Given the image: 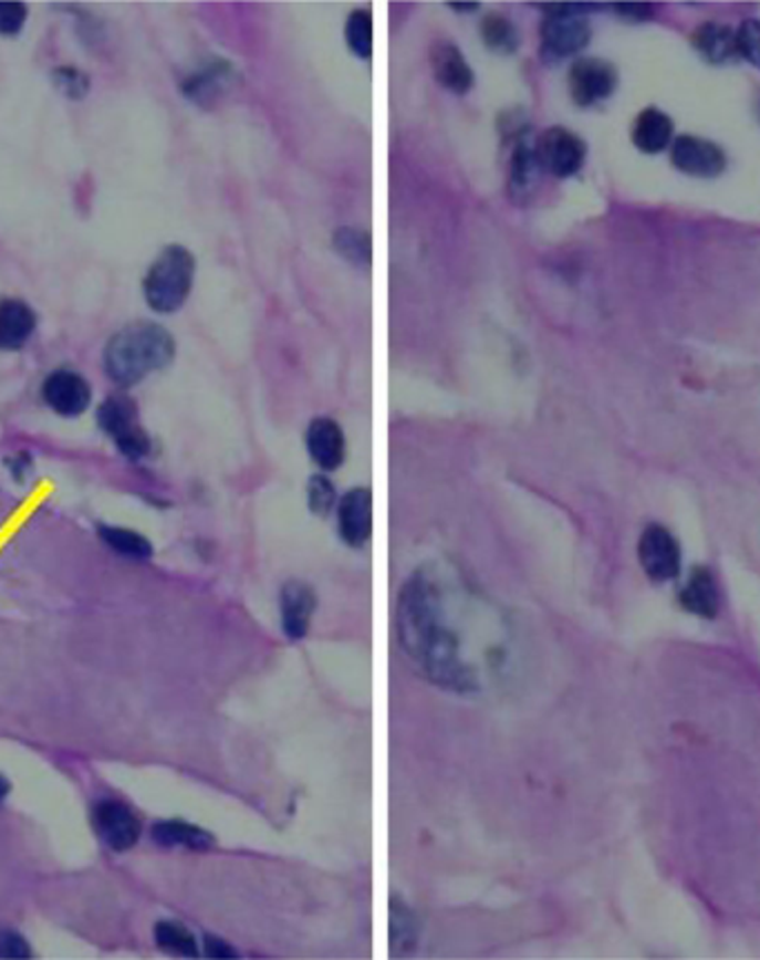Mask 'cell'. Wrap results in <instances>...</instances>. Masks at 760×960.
Masks as SVG:
<instances>
[{
  "label": "cell",
  "mask_w": 760,
  "mask_h": 960,
  "mask_svg": "<svg viewBox=\"0 0 760 960\" xmlns=\"http://www.w3.org/2000/svg\"><path fill=\"white\" fill-rule=\"evenodd\" d=\"M98 424L127 457L140 459L149 452V437L138 426L136 408L127 397H110L98 408Z\"/></svg>",
  "instance_id": "cell-4"
},
{
  "label": "cell",
  "mask_w": 760,
  "mask_h": 960,
  "mask_svg": "<svg viewBox=\"0 0 760 960\" xmlns=\"http://www.w3.org/2000/svg\"><path fill=\"white\" fill-rule=\"evenodd\" d=\"M94 825L98 836L116 852H127L140 838V823L129 807L116 800H105L94 810Z\"/></svg>",
  "instance_id": "cell-9"
},
{
  "label": "cell",
  "mask_w": 760,
  "mask_h": 960,
  "mask_svg": "<svg viewBox=\"0 0 760 960\" xmlns=\"http://www.w3.org/2000/svg\"><path fill=\"white\" fill-rule=\"evenodd\" d=\"M206 953L210 958H237V951L221 938L206 936Z\"/></svg>",
  "instance_id": "cell-31"
},
{
  "label": "cell",
  "mask_w": 760,
  "mask_h": 960,
  "mask_svg": "<svg viewBox=\"0 0 760 960\" xmlns=\"http://www.w3.org/2000/svg\"><path fill=\"white\" fill-rule=\"evenodd\" d=\"M175 357L173 335L157 324H132L105 348V371L118 386H134Z\"/></svg>",
  "instance_id": "cell-1"
},
{
  "label": "cell",
  "mask_w": 760,
  "mask_h": 960,
  "mask_svg": "<svg viewBox=\"0 0 760 960\" xmlns=\"http://www.w3.org/2000/svg\"><path fill=\"white\" fill-rule=\"evenodd\" d=\"M430 65L435 79L450 92L465 94L473 85V72L462 52L450 43H437L430 52Z\"/></svg>",
  "instance_id": "cell-15"
},
{
  "label": "cell",
  "mask_w": 760,
  "mask_h": 960,
  "mask_svg": "<svg viewBox=\"0 0 760 960\" xmlns=\"http://www.w3.org/2000/svg\"><path fill=\"white\" fill-rule=\"evenodd\" d=\"M32 951L23 936L14 931H0V958H30Z\"/></svg>",
  "instance_id": "cell-28"
},
{
  "label": "cell",
  "mask_w": 760,
  "mask_h": 960,
  "mask_svg": "<svg viewBox=\"0 0 760 960\" xmlns=\"http://www.w3.org/2000/svg\"><path fill=\"white\" fill-rule=\"evenodd\" d=\"M616 70L600 59H580L573 63L569 74L571 96L577 105H593L610 98L616 90Z\"/></svg>",
  "instance_id": "cell-8"
},
{
  "label": "cell",
  "mask_w": 760,
  "mask_h": 960,
  "mask_svg": "<svg viewBox=\"0 0 760 960\" xmlns=\"http://www.w3.org/2000/svg\"><path fill=\"white\" fill-rule=\"evenodd\" d=\"M8 793H10V782L3 775H0V803H3Z\"/></svg>",
  "instance_id": "cell-32"
},
{
  "label": "cell",
  "mask_w": 760,
  "mask_h": 960,
  "mask_svg": "<svg viewBox=\"0 0 760 960\" xmlns=\"http://www.w3.org/2000/svg\"><path fill=\"white\" fill-rule=\"evenodd\" d=\"M152 838H155L159 845L166 847H188V849H199L206 852L212 847V836L199 827L186 825V823H159L152 829Z\"/></svg>",
  "instance_id": "cell-19"
},
{
  "label": "cell",
  "mask_w": 760,
  "mask_h": 960,
  "mask_svg": "<svg viewBox=\"0 0 760 960\" xmlns=\"http://www.w3.org/2000/svg\"><path fill=\"white\" fill-rule=\"evenodd\" d=\"M155 938L159 942V947L181 953V956H197V942L195 936L179 922L173 920H164L155 927Z\"/></svg>",
  "instance_id": "cell-22"
},
{
  "label": "cell",
  "mask_w": 760,
  "mask_h": 960,
  "mask_svg": "<svg viewBox=\"0 0 760 960\" xmlns=\"http://www.w3.org/2000/svg\"><path fill=\"white\" fill-rule=\"evenodd\" d=\"M340 533L348 546H364L373 533V493L353 489L340 504Z\"/></svg>",
  "instance_id": "cell-11"
},
{
  "label": "cell",
  "mask_w": 760,
  "mask_h": 960,
  "mask_svg": "<svg viewBox=\"0 0 760 960\" xmlns=\"http://www.w3.org/2000/svg\"><path fill=\"white\" fill-rule=\"evenodd\" d=\"M680 604L687 613L714 619L720 611V588L707 568H696L680 588Z\"/></svg>",
  "instance_id": "cell-16"
},
{
  "label": "cell",
  "mask_w": 760,
  "mask_h": 960,
  "mask_svg": "<svg viewBox=\"0 0 760 960\" xmlns=\"http://www.w3.org/2000/svg\"><path fill=\"white\" fill-rule=\"evenodd\" d=\"M192 279H195L192 254L181 246L166 248L157 257V261L149 265L143 281L147 305L162 314H170L179 310L192 290Z\"/></svg>",
  "instance_id": "cell-2"
},
{
  "label": "cell",
  "mask_w": 760,
  "mask_h": 960,
  "mask_svg": "<svg viewBox=\"0 0 760 960\" xmlns=\"http://www.w3.org/2000/svg\"><path fill=\"white\" fill-rule=\"evenodd\" d=\"M309 452L315 463L324 470H337L346 457V437L337 421L329 417H317L311 421L306 432Z\"/></svg>",
  "instance_id": "cell-13"
},
{
  "label": "cell",
  "mask_w": 760,
  "mask_h": 960,
  "mask_svg": "<svg viewBox=\"0 0 760 960\" xmlns=\"http://www.w3.org/2000/svg\"><path fill=\"white\" fill-rule=\"evenodd\" d=\"M346 41L351 45V50L362 56L368 59L373 54V19L371 12L357 10L351 14L348 23H346Z\"/></svg>",
  "instance_id": "cell-23"
},
{
  "label": "cell",
  "mask_w": 760,
  "mask_h": 960,
  "mask_svg": "<svg viewBox=\"0 0 760 960\" xmlns=\"http://www.w3.org/2000/svg\"><path fill=\"white\" fill-rule=\"evenodd\" d=\"M43 397L52 410L63 417H76L87 410L92 401V393L87 382L72 371H56L45 379Z\"/></svg>",
  "instance_id": "cell-10"
},
{
  "label": "cell",
  "mask_w": 760,
  "mask_h": 960,
  "mask_svg": "<svg viewBox=\"0 0 760 960\" xmlns=\"http://www.w3.org/2000/svg\"><path fill=\"white\" fill-rule=\"evenodd\" d=\"M101 540L112 551H116L118 555H125V557H132V560H147L152 555V544L143 535H138V533H134L129 529L103 526L101 529Z\"/></svg>",
  "instance_id": "cell-20"
},
{
  "label": "cell",
  "mask_w": 760,
  "mask_h": 960,
  "mask_svg": "<svg viewBox=\"0 0 760 960\" xmlns=\"http://www.w3.org/2000/svg\"><path fill=\"white\" fill-rule=\"evenodd\" d=\"M638 557L643 571L654 582H671L680 575V544L674 533L660 524H652L643 531L638 542Z\"/></svg>",
  "instance_id": "cell-5"
},
{
  "label": "cell",
  "mask_w": 760,
  "mask_h": 960,
  "mask_svg": "<svg viewBox=\"0 0 760 960\" xmlns=\"http://www.w3.org/2000/svg\"><path fill=\"white\" fill-rule=\"evenodd\" d=\"M452 10H458V12H476L478 10V6H450Z\"/></svg>",
  "instance_id": "cell-33"
},
{
  "label": "cell",
  "mask_w": 760,
  "mask_h": 960,
  "mask_svg": "<svg viewBox=\"0 0 760 960\" xmlns=\"http://www.w3.org/2000/svg\"><path fill=\"white\" fill-rule=\"evenodd\" d=\"M28 21V8L23 3H0V34L17 36Z\"/></svg>",
  "instance_id": "cell-27"
},
{
  "label": "cell",
  "mask_w": 760,
  "mask_h": 960,
  "mask_svg": "<svg viewBox=\"0 0 760 960\" xmlns=\"http://www.w3.org/2000/svg\"><path fill=\"white\" fill-rule=\"evenodd\" d=\"M309 504H311V511L317 513V515H322V518L331 513V509L335 504V489H333V484L329 482L326 477L315 474L311 479V484H309Z\"/></svg>",
  "instance_id": "cell-26"
},
{
  "label": "cell",
  "mask_w": 760,
  "mask_h": 960,
  "mask_svg": "<svg viewBox=\"0 0 760 960\" xmlns=\"http://www.w3.org/2000/svg\"><path fill=\"white\" fill-rule=\"evenodd\" d=\"M671 164L689 177L711 179L725 170L727 156L714 140L683 134L671 143Z\"/></svg>",
  "instance_id": "cell-6"
},
{
  "label": "cell",
  "mask_w": 760,
  "mask_h": 960,
  "mask_svg": "<svg viewBox=\"0 0 760 960\" xmlns=\"http://www.w3.org/2000/svg\"><path fill=\"white\" fill-rule=\"evenodd\" d=\"M584 143L564 127L546 129L535 145L538 164L555 177L575 175L584 164Z\"/></svg>",
  "instance_id": "cell-7"
},
{
  "label": "cell",
  "mask_w": 760,
  "mask_h": 960,
  "mask_svg": "<svg viewBox=\"0 0 760 960\" xmlns=\"http://www.w3.org/2000/svg\"><path fill=\"white\" fill-rule=\"evenodd\" d=\"M482 39L487 43V48L502 52V54H511L518 48V32L511 25V21H507L500 14H489L482 23Z\"/></svg>",
  "instance_id": "cell-21"
},
{
  "label": "cell",
  "mask_w": 760,
  "mask_h": 960,
  "mask_svg": "<svg viewBox=\"0 0 760 960\" xmlns=\"http://www.w3.org/2000/svg\"><path fill=\"white\" fill-rule=\"evenodd\" d=\"M738 54L760 70V21H745L736 32Z\"/></svg>",
  "instance_id": "cell-25"
},
{
  "label": "cell",
  "mask_w": 760,
  "mask_h": 960,
  "mask_svg": "<svg viewBox=\"0 0 760 960\" xmlns=\"http://www.w3.org/2000/svg\"><path fill=\"white\" fill-rule=\"evenodd\" d=\"M59 85H61V90L67 94V96H72V98H79V96H83V94H87V87H90V81L79 72V70H59Z\"/></svg>",
  "instance_id": "cell-29"
},
{
  "label": "cell",
  "mask_w": 760,
  "mask_h": 960,
  "mask_svg": "<svg viewBox=\"0 0 760 960\" xmlns=\"http://www.w3.org/2000/svg\"><path fill=\"white\" fill-rule=\"evenodd\" d=\"M593 8L586 6H551L544 8L546 19L540 28L542 50L551 59H566L582 52L589 45L591 28L582 12Z\"/></svg>",
  "instance_id": "cell-3"
},
{
  "label": "cell",
  "mask_w": 760,
  "mask_h": 960,
  "mask_svg": "<svg viewBox=\"0 0 760 960\" xmlns=\"http://www.w3.org/2000/svg\"><path fill=\"white\" fill-rule=\"evenodd\" d=\"M315 604L317 599L309 584L292 580L281 588V619H283V630L290 639L306 637Z\"/></svg>",
  "instance_id": "cell-12"
},
{
  "label": "cell",
  "mask_w": 760,
  "mask_h": 960,
  "mask_svg": "<svg viewBox=\"0 0 760 960\" xmlns=\"http://www.w3.org/2000/svg\"><path fill=\"white\" fill-rule=\"evenodd\" d=\"M37 328L34 310L21 299L0 301V348H21Z\"/></svg>",
  "instance_id": "cell-14"
},
{
  "label": "cell",
  "mask_w": 760,
  "mask_h": 960,
  "mask_svg": "<svg viewBox=\"0 0 760 960\" xmlns=\"http://www.w3.org/2000/svg\"><path fill=\"white\" fill-rule=\"evenodd\" d=\"M335 248L348 261H355V263H368L371 261V237L362 230H353V228L337 230Z\"/></svg>",
  "instance_id": "cell-24"
},
{
  "label": "cell",
  "mask_w": 760,
  "mask_h": 960,
  "mask_svg": "<svg viewBox=\"0 0 760 960\" xmlns=\"http://www.w3.org/2000/svg\"><path fill=\"white\" fill-rule=\"evenodd\" d=\"M632 136H634V143L638 149H643L647 154H658V152L671 147L674 123L663 109L647 107L645 112L638 114Z\"/></svg>",
  "instance_id": "cell-17"
},
{
  "label": "cell",
  "mask_w": 760,
  "mask_h": 960,
  "mask_svg": "<svg viewBox=\"0 0 760 960\" xmlns=\"http://www.w3.org/2000/svg\"><path fill=\"white\" fill-rule=\"evenodd\" d=\"M694 48L698 50V54L709 61V63H725L729 61L733 54H738L736 50V32H731L725 25L718 23H705L694 32Z\"/></svg>",
  "instance_id": "cell-18"
},
{
  "label": "cell",
  "mask_w": 760,
  "mask_h": 960,
  "mask_svg": "<svg viewBox=\"0 0 760 960\" xmlns=\"http://www.w3.org/2000/svg\"><path fill=\"white\" fill-rule=\"evenodd\" d=\"M625 21H634V23H643L649 21L654 17V8L652 6H616L614 8Z\"/></svg>",
  "instance_id": "cell-30"
}]
</instances>
